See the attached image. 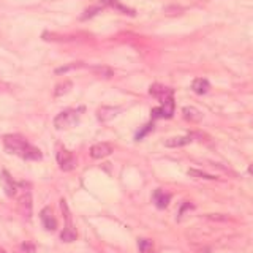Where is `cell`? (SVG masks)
Listing matches in <instances>:
<instances>
[{
	"mask_svg": "<svg viewBox=\"0 0 253 253\" xmlns=\"http://www.w3.org/2000/svg\"><path fill=\"white\" fill-rule=\"evenodd\" d=\"M3 146L10 153H13V155L23 157L25 160H40L41 158L40 149L29 144V141L21 135H5Z\"/></svg>",
	"mask_w": 253,
	"mask_h": 253,
	"instance_id": "cell-1",
	"label": "cell"
},
{
	"mask_svg": "<svg viewBox=\"0 0 253 253\" xmlns=\"http://www.w3.org/2000/svg\"><path fill=\"white\" fill-rule=\"evenodd\" d=\"M18 204L21 214L24 215V219H30L32 215V193L30 187L25 182L18 184Z\"/></svg>",
	"mask_w": 253,
	"mask_h": 253,
	"instance_id": "cell-2",
	"label": "cell"
},
{
	"mask_svg": "<svg viewBox=\"0 0 253 253\" xmlns=\"http://www.w3.org/2000/svg\"><path fill=\"white\" fill-rule=\"evenodd\" d=\"M81 109H67V111H62L60 114L54 119V125L57 130H67V128H73V126L79 122V117H81Z\"/></svg>",
	"mask_w": 253,
	"mask_h": 253,
	"instance_id": "cell-3",
	"label": "cell"
},
{
	"mask_svg": "<svg viewBox=\"0 0 253 253\" xmlns=\"http://www.w3.org/2000/svg\"><path fill=\"white\" fill-rule=\"evenodd\" d=\"M57 163L60 166L62 171H72L76 168V157L72 152L63 149V147H59L57 151Z\"/></svg>",
	"mask_w": 253,
	"mask_h": 253,
	"instance_id": "cell-4",
	"label": "cell"
},
{
	"mask_svg": "<svg viewBox=\"0 0 253 253\" xmlns=\"http://www.w3.org/2000/svg\"><path fill=\"white\" fill-rule=\"evenodd\" d=\"M149 92H151L152 97H155L157 100H160V103L171 100L173 95H174L173 89L166 87V86H161V84H153V86H151V90H149Z\"/></svg>",
	"mask_w": 253,
	"mask_h": 253,
	"instance_id": "cell-5",
	"label": "cell"
},
{
	"mask_svg": "<svg viewBox=\"0 0 253 253\" xmlns=\"http://www.w3.org/2000/svg\"><path fill=\"white\" fill-rule=\"evenodd\" d=\"M89 152H90V157L92 158H104L114 152V147H112L109 143H98V144H94L92 147H90Z\"/></svg>",
	"mask_w": 253,
	"mask_h": 253,
	"instance_id": "cell-6",
	"label": "cell"
},
{
	"mask_svg": "<svg viewBox=\"0 0 253 253\" xmlns=\"http://www.w3.org/2000/svg\"><path fill=\"white\" fill-rule=\"evenodd\" d=\"M173 114H174V98H171V100H168V101H163L160 108L152 111V117H155V119L157 117L170 119V117H173Z\"/></svg>",
	"mask_w": 253,
	"mask_h": 253,
	"instance_id": "cell-7",
	"label": "cell"
},
{
	"mask_svg": "<svg viewBox=\"0 0 253 253\" xmlns=\"http://www.w3.org/2000/svg\"><path fill=\"white\" fill-rule=\"evenodd\" d=\"M2 185H3L5 193L8 195L10 198H15V196L18 195V184L13 180V177L10 176L8 171H2Z\"/></svg>",
	"mask_w": 253,
	"mask_h": 253,
	"instance_id": "cell-8",
	"label": "cell"
},
{
	"mask_svg": "<svg viewBox=\"0 0 253 253\" xmlns=\"http://www.w3.org/2000/svg\"><path fill=\"white\" fill-rule=\"evenodd\" d=\"M40 219H41V223H43V227L48 231H54L55 228H57V220H55L54 212H52L51 207H45L43 210H41Z\"/></svg>",
	"mask_w": 253,
	"mask_h": 253,
	"instance_id": "cell-9",
	"label": "cell"
},
{
	"mask_svg": "<svg viewBox=\"0 0 253 253\" xmlns=\"http://www.w3.org/2000/svg\"><path fill=\"white\" fill-rule=\"evenodd\" d=\"M60 237H62V241H65V242H73V241H76V237H78V233H76L75 225L72 223V219L65 220V228H63Z\"/></svg>",
	"mask_w": 253,
	"mask_h": 253,
	"instance_id": "cell-10",
	"label": "cell"
},
{
	"mask_svg": "<svg viewBox=\"0 0 253 253\" xmlns=\"http://www.w3.org/2000/svg\"><path fill=\"white\" fill-rule=\"evenodd\" d=\"M170 201H171V195L170 193H166L160 188L155 190V193H153V202L157 204V207L165 209L168 204H170Z\"/></svg>",
	"mask_w": 253,
	"mask_h": 253,
	"instance_id": "cell-11",
	"label": "cell"
},
{
	"mask_svg": "<svg viewBox=\"0 0 253 253\" xmlns=\"http://www.w3.org/2000/svg\"><path fill=\"white\" fill-rule=\"evenodd\" d=\"M121 111L119 108H112V106H104V108H100L98 109V119H100L101 122H108L111 119H114L117 116V112Z\"/></svg>",
	"mask_w": 253,
	"mask_h": 253,
	"instance_id": "cell-12",
	"label": "cell"
},
{
	"mask_svg": "<svg viewBox=\"0 0 253 253\" xmlns=\"http://www.w3.org/2000/svg\"><path fill=\"white\" fill-rule=\"evenodd\" d=\"M192 89H193V92L202 95V94H207V92H209L210 84H209V81H207V79L198 78V79H195V81L192 82Z\"/></svg>",
	"mask_w": 253,
	"mask_h": 253,
	"instance_id": "cell-13",
	"label": "cell"
},
{
	"mask_svg": "<svg viewBox=\"0 0 253 253\" xmlns=\"http://www.w3.org/2000/svg\"><path fill=\"white\" fill-rule=\"evenodd\" d=\"M193 141V135L190 136H177V138H171L168 139V141L165 143L166 147H180V146H185L188 143Z\"/></svg>",
	"mask_w": 253,
	"mask_h": 253,
	"instance_id": "cell-14",
	"label": "cell"
},
{
	"mask_svg": "<svg viewBox=\"0 0 253 253\" xmlns=\"http://www.w3.org/2000/svg\"><path fill=\"white\" fill-rule=\"evenodd\" d=\"M184 117L190 122H200L202 119V114L196 109V108H192V106H187L184 108Z\"/></svg>",
	"mask_w": 253,
	"mask_h": 253,
	"instance_id": "cell-15",
	"label": "cell"
},
{
	"mask_svg": "<svg viewBox=\"0 0 253 253\" xmlns=\"http://www.w3.org/2000/svg\"><path fill=\"white\" fill-rule=\"evenodd\" d=\"M101 2H103L104 5H109V6H112V8L122 11L124 15H131V16L135 15V11L130 10V8H126V6H124L121 2H119V0H101Z\"/></svg>",
	"mask_w": 253,
	"mask_h": 253,
	"instance_id": "cell-16",
	"label": "cell"
},
{
	"mask_svg": "<svg viewBox=\"0 0 253 253\" xmlns=\"http://www.w3.org/2000/svg\"><path fill=\"white\" fill-rule=\"evenodd\" d=\"M90 72L92 73H95L98 78H106V79H109V78H112V70L109 68V67H94V68H90Z\"/></svg>",
	"mask_w": 253,
	"mask_h": 253,
	"instance_id": "cell-17",
	"label": "cell"
},
{
	"mask_svg": "<svg viewBox=\"0 0 253 253\" xmlns=\"http://www.w3.org/2000/svg\"><path fill=\"white\" fill-rule=\"evenodd\" d=\"M73 84L70 82V81H63L60 84H57V87H55L54 90V95L55 97H60V95H65L67 92H70V89H72Z\"/></svg>",
	"mask_w": 253,
	"mask_h": 253,
	"instance_id": "cell-18",
	"label": "cell"
},
{
	"mask_svg": "<svg viewBox=\"0 0 253 253\" xmlns=\"http://www.w3.org/2000/svg\"><path fill=\"white\" fill-rule=\"evenodd\" d=\"M139 250L141 253H153V245L149 239H139Z\"/></svg>",
	"mask_w": 253,
	"mask_h": 253,
	"instance_id": "cell-19",
	"label": "cell"
},
{
	"mask_svg": "<svg viewBox=\"0 0 253 253\" xmlns=\"http://www.w3.org/2000/svg\"><path fill=\"white\" fill-rule=\"evenodd\" d=\"M190 176H195V177H201V179H209V180H215L217 177L215 176H210V174H206V173H202V171H198V170H190L188 171Z\"/></svg>",
	"mask_w": 253,
	"mask_h": 253,
	"instance_id": "cell-20",
	"label": "cell"
},
{
	"mask_svg": "<svg viewBox=\"0 0 253 253\" xmlns=\"http://www.w3.org/2000/svg\"><path fill=\"white\" fill-rule=\"evenodd\" d=\"M98 11H100V6H94V8H89V10H86V13H84V15L81 16V19H89L90 16H95Z\"/></svg>",
	"mask_w": 253,
	"mask_h": 253,
	"instance_id": "cell-21",
	"label": "cell"
},
{
	"mask_svg": "<svg viewBox=\"0 0 253 253\" xmlns=\"http://www.w3.org/2000/svg\"><path fill=\"white\" fill-rule=\"evenodd\" d=\"M81 67H84V63L76 62V63H73V65H67V67H63V68H59L57 73H63V72H68V70H75V68H81Z\"/></svg>",
	"mask_w": 253,
	"mask_h": 253,
	"instance_id": "cell-22",
	"label": "cell"
},
{
	"mask_svg": "<svg viewBox=\"0 0 253 253\" xmlns=\"http://www.w3.org/2000/svg\"><path fill=\"white\" fill-rule=\"evenodd\" d=\"M249 173L253 176V165H250V166H249Z\"/></svg>",
	"mask_w": 253,
	"mask_h": 253,
	"instance_id": "cell-23",
	"label": "cell"
},
{
	"mask_svg": "<svg viewBox=\"0 0 253 253\" xmlns=\"http://www.w3.org/2000/svg\"><path fill=\"white\" fill-rule=\"evenodd\" d=\"M0 253H6V252H5V250H3L2 247H0Z\"/></svg>",
	"mask_w": 253,
	"mask_h": 253,
	"instance_id": "cell-24",
	"label": "cell"
}]
</instances>
